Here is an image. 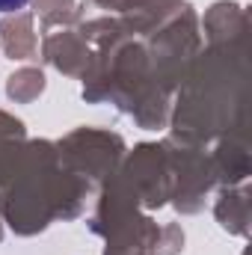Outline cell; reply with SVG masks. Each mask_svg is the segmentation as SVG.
<instances>
[{
	"mask_svg": "<svg viewBox=\"0 0 252 255\" xmlns=\"http://www.w3.org/2000/svg\"><path fill=\"white\" fill-rule=\"evenodd\" d=\"M27 0H0V12H15V9H21Z\"/></svg>",
	"mask_w": 252,
	"mask_h": 255,
	"instance_id": "6da1fadb",
	"label": "cell"
}]
</instances>
